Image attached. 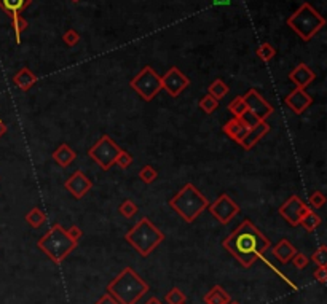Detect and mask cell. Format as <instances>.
<instances>
[{
  "label": "cell",
  "mask_w": 327,
  "mask_h": 304,
  "mask_svg": "<svg viewBox=\"0 0 327 304\" xmlns=\"http://www.w3.org/2000/svg\"><path fill=\"white\" fill-rule=\"evenodd\" d=\"M198 107L206 113V115H213L217 108H219V100L217 99H214L213 96H204L200 102H198Z\"/></svg>",
  "instance_id": "obj_27"
},
{
  "label": "cell",
  "mask_w": 327,
  "mask_h": 304,
  "mask_svg": "<svg viewBox=\"0 0 327 304\" xmlns=\"http://www.w3.org/2000/svg\"><path fill=\"white\" fill-rule=\"evenodd\" d=\"M72 2H73V4H79V2H80V0H72Z\"/></svg>",
  "instance_id": "obj_46"
},
{
  "label": "cell",
  "mask_w": 327,
  "mask_h": 304,
  "mask_svg": "<svg viewBox=\"0 0 327 304\" xmlns=\"http://www.w3.org/2000/svg\"><path fill=\"white\" fill-rule=\"evenodd\" d=\"M66 233H67V236H69L72 241H75V242H79V241L82 239V236H83V231H82L79 226H75V225H72L69 229H66Z\"/></svg>",
  "instance_id": "obj_39"
},
{
  "label": "cell",
  "mask_w": 327,
  "mask_h": 304,
  "mask_svg": "<svg viewBox=\"0 0 327 304\" xmlns=\"http://www.w3.org/2000/svg\"><path fill=\"white\" fill-rule=\"evenodd\" d=\"M145 304H161V301H160V299H158L157 296H152V298H150V299H148V301H147Z\"/></svg>",
  "instance_id": "obj_44"
},
{
  "label": "cell",
  "mask_w": 327,
  "mask_h": 304,
  "mask_svg": "<svg viewBox=\"0 0 327 304\" xmlns=\"http://www.w3.org/2000/svg\"><path fill=\"white\" fill-rule=\"evenodd\" d=\"M270 129H272V126L266 123V120L265 121H260L257 126H254V127H251L249 131H247V134L244 136V139L240 142V145L244 148V150H251V148H254L257 143L270 133Z\"/></svg>",
  "instance_id": "obj_15"
},
{
  "label": "cell",
  "mask_w": 327,
  "mask_h": 304,
  "mask_svg": "<svg viewBox=\"0 0 327 304\" xmlns=\"http://www.w3.org/2000/svg\"><path fill=\"white\" fill-rule=\"evenodd\" d=\"M63 40H64V43L67 47H75V45H79V41H80V34L75 31V29H69V31H66L64 32V35H63Z\"/></svg>",
  "instance_id": "obj_35"
},
{
  "label": "cell",
  "mask_w": 327,
  "mask_h": 304,
  "mask_svg": "<svg viewBox=\"0 0 327 304\" xmlns=\"http://www.w3.org/2000/svg\"><path fill=\"white\" fill-rule=\"evenodd\" d=\"M228 304H240V302H238V301H230Z\"/></svg>",
  "instance_id": "obj_45"
},
{
  "label": "cell",
  "mask_w": 327,
  "mask_h": 304,
  "mask_svg": "<svg viewBox=\"0 0 327 304\" xmlns=\"http://www.w3.org/2000/svg\"><path fill=\"white\" fill-rule=\"evenodd\" d=\"M297 253V249L294 247V245L287 241V239H281L275 247H273V255L276 259H279V262L282 265H287L292 256Z\"/></svg>",
  "instance_id": "obj_18"
},
{
  "label": "cell",
  "mask_w": 327,
  "mask_h": 304,
  "mask_svg": "<svg viewBox=\"0 0 327 304\" xmlns=\"http://www.w3.org/2000/svg\"><path fill=\"white\" fill-rule=\"evenodd\" d=\"M228 110L233 113V117L235 118H240L241 115L247 110V107H246V102H244V99H243V96H238V97H235L232 102H230V105H228Z\"/></svg>",
  "instance_id": "obj_30"
},
{
  "label": "cell",
  "mask_w": 327,
  "mask_h": 304,
  "mask_svg": "<svg viewBox=\"0 0 327 304\" xmlns=\"http://www.w3.org/2000/svg\"><path fill=\"white\" fill-rule=\"evenodd\" d=\"M120 151L122 148L117 145L115 140L110 136L104 134L94 145L88 150V155H90V158L102 170H109L115 164V159Z\"/></svg>",
  "instance_id": "obj_8"
},
{
  "label": "cell",
  "mask_w": 327,
  "mask_h": 304,
  "mask_svg": "<svg viewBox=\"0 0 327 304\" xmlns=\"http://www.w3.org/2000/svg\"><path fill=\"white\" fill-rule=\"evenodd\" d=\"M203 299L206 304H228L232 301L230 293H227L220 285H214L211 290L204 295Z\"/></svg>",
  "instance_id": "obj_21"
},
{
  "label": "cell",
  "mask_w": 327,
  "mask_h": 304,
  "mask_svg": "<svg viewBox=\"0 0 327 304\" xmlns=\"http://www.w3.org/2000/svg\"><path fill=\"white\" fill-rule=\"evenodd\" d=\"M106 290L118 301V304H136L142 296H145V293H148L150 285L134 269L128 266L107 284Z\"/></svg>",
  "instance_id": "obj_2"
},
{
  "label": "cell",
  "mask_w": 327,
  "mask_h": 304,
  "mask_svg": "<svg viewBox=\"0 0 327 304\" xmlns=\"http://www.w3.org/2000/svg\"><path fill=\"white\" fill-rule=\"evenodd\" d=\"M11 26H13V31H14V38H16V43L20 45L21 43V34L27 29V21L21 16V13H14L11 14Z\"/></svg>",
  "instance_id": "obj_24"
},
{
  "label": "cell",
  "mask_w": 327,
  "mask_h": 304,
  "mask_svg": "<svg viewBox=\"0 0 327 304\" xmlns=\"http://www.w3.org/2000/svg\"><path fill=\"white\" fill-rule=\"evenodd\" d=\"M157 177H158V172H157V169H155L153 166L145 164V166L139 170V179H141L144 183H147V185L153 183V182L157 180Z\"/></svg>",
  "instance_id": "obj_31"
},
{
  "label": "cell",
  "mask_w": 327,
  "mask_h": 304,
  "mask_svg": "<svg viewBox=\"0 0 327 304\" xmlns=\"http://www.w3.org/2000/svg\"><path fill=\"white\" fill-rule=\"evenodd\" d=\"M190 86V78L182 74L177 67H171L165 75L161 77V90H165L171 97L181 96Z\"/></svg>",
  "instance_id": "obj_10"
},
{
  "label": "cell",
  "mask_w": 327,
  "mask_h": 304,
  "mask_svg": "<svg viewBox=\"0 0 327 304\" xmlns=\"http://www.w3.org/2000/svg\"><path fill=\"white\" fill-rule=\"evenodd\" d=\"M313 277H315V280H318L319 284L324 285L327 282V268L325 266H318V269L313 274Z\"/></svg>",
  "instance_id": "obj_40"
},
{
  "label": "cell",
  "mask_w": 327,
  "mask_h": 304,
  "mask_svg": "<svg viewBox=\"0 0 327 304\" xmlns=\"http://www.w3.org/2000/svg\"><path fill=\"white\" fill-rule=\"evenodd\" d=\"M324 204H325V196L321 193V191H315L313 194H311L310 198H308V207L310 209H321V207H324Z\"/></svg>",
  "instance_id": "obj_34"
},
{
  "label": "cell",
  "mask_w": 327,
  "mask_h": 304,
  "mask_svg": "<svg viewBox=\"0 0 327 304\" xmlns=\"http://www.w3.org/2000/svg\"><path fill=\"white\" fill-rule=\"evenodd\" d=\"M37 80H39V77L35 74H32L27 67H23L20 72H16V75L13 77V83L16 84L21 91H29L37 83Z\"/></svg>",
  "instance_id": "obj_20"
},
{
  "label": "cell",
  "mask_w": 327,
  "mask_h": 304,
  "mask_svg": "<svg viewBox=\"0 0 327 304\" xmlns=\"http://www.w3.org/2000/svg\"><path fill=\"white\" fill-rule=\"evenodd\" d=\"M129 86L134 90L145 102H150L161 91V77L150 67L145 66L139 74L129 81Z\"/></svg>",
  "instance_id": "obj_7"
},
{
  "label": "cell",
  "mask_w": 327,
  "mask_h": 304,
  "mask_svg": "<svg viewBox=\"0 0 327 304\" xmlns=\"http://www.w3.org/2000/svg\"><path fill=\"white\" fill-rule=\"evenodd\" d=\"M5 133H7V124L2 120H0V137H2Z\"/></svg>",
  "instance_id": "obj_43"
},
{
  "label": "cell",
  "mask_w": 327,
  "mask_h": 304,
  "mask_svg": "<svg viewBox=\"0 0 327 304\" xmlns=\"http://www.w3.org/2000/svg\"><path fill=\"white\" fill-rule=\"evenodd\" d=\"M228 86L222 81L220 78H217V80H214L211 84H209V88H207V94L209 96H213L214 99H217V100H220L222 97H225L227 94H228Z\"/></svg>",
  "instance_id": "obj_25"
},
{
  "label": "cell",
  "mask_w": 327,
  "mask_h": 304,
  "mask_svg": "<svg viewBox=\"0 0 327 304\" xmlns=\"http://www.w3.org/2000/svg\"><path fill=\"white\" fill-rule=\"evenodd\" d=\"M310 207L305 204V202L297 196H291L284 204L279 207V215L284 219L291 226H299V222L302 219V215L308 210Z\"/></svg>",
  "instance_id": "obj_11"
},
{
  "label": "cell",
  "mask_w": 327,
  "mask_h": 304,
  "mask_svg": "<svg viewBox=\"0 0 327 304\" xmlns=\"http://www.w3.org/2000/svg\"><path fill=\"white\" fill-rule=\"evenodd\" d=\"M291 262L294 263V266H295L297 269H305V268L308 266V263H310V258H308L306 255L300 253V252H297V253L292 256Z\"/></svg>",
  "instance_id": "obj_38"
},
{
  "label": "cell",
  "mask_w": 327,
  "mask_h": 304,
  "mask_svg": "<svg viewBox=\"0 0 327 304\" xmlns=\"http://www.w3.org/2000/svg\"><path fill=\"white\" fill-rule=\"evenodd\" d=\"M256 54H257V57L260 61H263V62H268V61H272L273 57H275V54H276V50L270 45V43H262V45L257 48V51H256Z\"/></svg>",
  "instance_id": "obj_28"
},
{
  "label": "cell",
  "mask_w": 327,
  "mask_h": 304,
  "mask_svg": "<svg viewBox=\"0 0 327 304\" xmlns=\"http://www.w3.org/2000/svg\"><path fill=\"white\" fill-rule=\"evenodd\" d=\"M79 242L72 241L61 225H53L48 233L40 237L37 247L45 253L54 265H61L77 249Z\"/></svg>",
  "instance_id": "obj_5"
},
{
  "label": "cell",
  "mask_w": 327,
  "mask_h": 304,
  "mask_svg": "<svg viewBox=\"0 0 327 304\" xmlns=\"http://www.w3.org/2000/svg\"><path fill=\"white\" fill-rule=\"evenodd\" d=\"M316 78V74L313 70H311L305 62H300V64H297L292 70H291V74H289V80L297 86V88H300V90H305L306 86L313 81Z\"/></svg>",
  "instance_id": "obj_16"
},
{
  "label": "cell",
  "mask_w": 327,
  "mask_h": 304,
  "mask_svg": "<svg viewBox=\"0 0 327 304\" xmlns=\"http://www.w3.org/2000/svg\"><path fill=\"white\" fill-rule=\"evenodd\" d=\"M240 120H241V123L246 126V127H254V126H257L259 123H260V120L256 117V115L254 113H252V112H249V110H246L243 115H241V117H240Z\"/></svg>",
  "instance_id": "obj_37"
},
{
  "label": "cell",
  "mask_w": 327,
  "mask_h": 304,
  "mask_svg": "<svg viewBox=\"0 0 327 304\" xmlns=\"http://www.w3.org/2000/svg\"><path fill=\"white\" fill-rule=\"evenodd\" d=\"M32 0H0V10L7 13L8 16L14 13L24 11L29 5H31Z\"/></svg>",
  "instance_id": "obj_22"
},
{
  "label": "cell",
  "mask_w": 327,
  "mask_h": 304,
  "mask_svg": "<svg viewBox=\"0 0 327 304\" xmlns=\"http://www.w3.org/2000/svg\"><path fill=\"white\" fill-rule=\"evenodd\" d=\"M131 163H132V156L128 151H125V150H122L120 153H118V156L115 159V164L118 167H122V169H128L131 166Z\"/></svg>",
  "instance_id": "obj_36"
},
{
  "label": "cell",
  "mask_w": 327,
  "mask_h": 304,
  "mask_svg": "<svg viewBox=\"0 0 327 304\" xmlns=\"http://www.w3.org/2000/svg\"><path fill=\"white\" fill-rule=\"evenodd\" d=\"M94 304H118V301L112 296V295H109V293H104Z\"/></svg>",
  "instance_id": "obj_41"
},
{
  "label": "cell",
  "mask_w": 327,
  "mask_h": 304,
  "mask_svg": "<svg viewBox=\"0 0 327 304\" xmlns=\"http://www.w3.org/2000/svg\"><path fill=\"white\" fill-rule=\"evenodd\" d=\"M53 158V161L57 164V166H61V167H67L69 164H72L73 159L77 158V153L73 151L67 143H61L51 155Z\"/></svg>",
  "instance_id": "obj_19"
},
{
  "label": "cell",
  "mask_w": 327,
  "mask_h": 304,
  "mask_svg": "<svg viewBox=\"0 0 327 304\" xmlns=\"http://www.w3.org/2000/svg\"><path fill=\"white\" fill-rule=\"evenodd\" d=\"M182 304H187V302H182Z\"/></svg>",
  "instance_id": "obj_47"
},
{
  "label": "cell",
  "mask_w": 327,
  "mask_h": 304,
  "mask_svg": "<svg viewBox=\"0 0 327 304\" xmlns=\"http://www.w3.org/2000/svg\"><path fill=\"white\" fill-rule=\"evenodd\" d=\"M45 220H47V215L43 213L42 209H39V207H34L32 210H29L27 215H26V222L32 228H40L43 223H45Z\"/></svg>",
  "instance_id": "obj_26"
},
{
  "label": "cell",
  "mask_w": 327,
  "mask_h": 304,
  "mask_svg": "<svg viewBox=\"0 0 327 304\" xmlns=\"http://www.w3.org/2000/svg\"><path fill=\"white\" fill-rule=\"evenodd\" d=\"M169 206L182 216L184 222L193 223L200 216V213L207 209L209 201L195 185L187 183L182 186L179 193L169 199Z\"/></svg>",
  "instance_id": "obj_3"
},
{
  "label": "cell",
  "mask_w": 327,
  "mask_h": 304,
  "mask_svg": "<svg viewBox=\"0 0 327 304\" xmlns=\"http://www.w3.org/2000/svg\"><path fill=\"white\" fill-rule=\"evenodd\" d=\"M125 239L141 256L145 258L165 241V234L147 216H144L128 231Z\"/></svg>",
  "instance_id": "obj_4"
},
{
  "label": "cell",
  "mask_w": 327,
  "mask_h": 304,
  "mask_svg": "<svg viewBox=\"0 0 327 304\" xmlns=\"http://www.w3.org/2000/svg\"><path fill=\"white\" fill-rule=\"evenodd\" d=\"M222 131H224V134H227L233 142L240 143V142L244 139V136L247 134L249 127H246V126L241 123L240 118H235V117H233L230 121H227V123L224 124V127H222Z\"/></svg>",
  "instance_id": "obj_17"
},
{
  "label": "cell",
  "mask_w": 327,
  "mask_h": 304,
  "mask_svg": "<svg viewBox=\"0 0 327 304\" xmlns=\"http://www.w3.org/2000/svg\"><path fill=\"white\" fill-rule=\"evenodd\" d=\"M287 26L303 41H310L325 26V19L308 2L302 4L292 16L287 18Z\"/></svg>",
  "instance_id": "obj_6"
},
{
  "label": "cell",
  "mask_w": 327,
  "mask_h": 304,
  "mask_svg": "<svg viewBox=\"0 0 327 304\" xmlns=\"http://www.w3.org/2000/svg\"><path fill=\"white\" fill-rule=\"evenodd\" d=\"M222 247L235 259H238V263L243 268L247 269L272 247V241L254 223L246 219L222 242Z\"/></svg>",
  "instance_id": "obj_1"
},
{
  "label": "cell",
  "mask_w": 327,
  "mask_h": 304,
  "mask_svg": "<svg viewBox=\"0 0 327 304\" xmlns=\"http://www.w3.org/2000/svg\"><path fill=\"white\" fill-rule=\"evenodd\" d=\"M243 99H244V102H246L247 110L254 113L260 121H265V120L268 118L270 115L273 113L272 104L266 102V100L259 94L257 90H249V91L243 96Z\"/></svg>",
  "instance_id": "obj_12"
},
{
  "label": "cell",
  "mask_w": 327,
  "mask_h": 304,
  "mask_svg": "<svg viewBox=\"0 0 327 304\" xmlns=\"http://www.w3.org/2000/svg\"><path fill=\"white\" fill-rule=\"evenodd\" d=\"M286 105L297 115H302L310 105H311V96L305 91V90H300V88H295L286 99H284Z\"/></svg>",
  "instance_id": "obj_14"
},
{
  "label": "cell",
  "mask_w": 327,
  "mask_h": 304,
  "mask_svg": "<svg viewBox=\"0 0 327 304\" xmlns=\"http://www.w3.org/2000/svg\"><path fill=\"white\" fill-rule=\"evenodd\" d=\"M311 262L318 266H325V263H327V245H324V244L319 245L318 250L311 255Z\"/></svg>",
  "instance_id": "obj_33"
},
{
  "label": "cell",
  "mask_w": 327,
  "mask_h": 304,
  "mask_svg": "<svg viewBox=\"0 0 327 304\" xmlns=\"http://www.w3.org/2000/svg\"><path fill=\"white\" fill-rule=\"evenodd\" d=\"M232 4V0H213V5L216 7H228Z\"/></svg>",
  "instance_id": "obj_42"
},
{
  "label": "cell",
  "mask_w": 327,
  "mask_h": 304,
  "mask_svg": "<svg viewBox=\"0 0 327 304\" xmlns=\"http://www.w3.org/2000/svg\"><path fill=\"white\" fill-rule=\"evenodd\" d=\"M166 302L168 304H182V302H187V296L181 288L174 287L166 293Z\"/></svg>",
  "instance_id": "obj_32"
},
{
  "label": "cell",
  "mask_w": 327,
  "mask_h": 304,
  "mask_svg": "<svg viewBox=\"0 0 327 304\" xmlns=\"http://www.w3.org/2000/svg\"><path fill=\"white\" fill-rule=\"evenodd\" d=\"M207 210L211 212L213 216H216L217 222L222 225H227L230 223L235 216L241 212L240 206L236 204V202L228 196V194H220L213 204L207 206Z\"/></svg>",
  "instance_id": "obj_9"
},
{
  "label": "cell",
  "mask_w": 327,
  "mask_h": 304,
  "mask_svg": "<svg viewBox=\"0 0 327 304\" xmlns=\"http://www.w3.org/2000/svg\"><path fill=\"white\" fill-rule=\"evenodd\" d=\"M66 186V190L75 198V199H82L88 191L91 190V186H93V182L91 179H88L85 176V172L83 170H75L72 173V176L66 180L64 183Z\"/></svg>",
  "instance_id": "obj_13"
},
{
  "label": "cell",
  "mask_w": 327,
  "mask_h": 304,
  "mask_svg": "<svg viewBox=\"0 0 327 304\" xmlns=\"http://www.w3.org/2000/svg\"><path fill=\"white\" fill-rule=\"evenodd\" d=\"M138 210H139L138 206L131 199H125L120 204V207H118V213L125 216V219H132V216L138 213Z\"/></svg>",
  "instance_id": "obj_29"
},
{
  "label": "cell",
  "mask_w": 327,
  "mask_h": 304,
  "mask_svg": "<svg viewBox=\"0 0 327 304\" xmlns=\"http://www.w3.org/2000/svg\"><path fill=\"white\" fill-rule=\"evenodd\" d=\"M299 225H302L303 229L308 231V233H313V231L321 225V216H319L313 209H308V210L302 215V219H300Z\"/></svg>",
  "instance_id": "obj_23"
}]
</instances>
